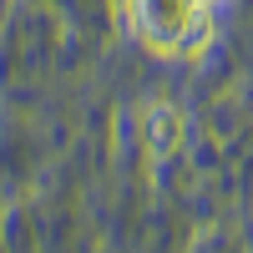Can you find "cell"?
<instances>
[{
	"label": "cell",
	"instance_id": "cell-1",
	"mask_svg": "<svg viewBox=\"0 0 253 253\" xmlns=\"http://www.w3.org/2000/svg\"><path fill=\"white\" fill-rule=\"evenodd\" d=\"M126 20H132V36L147 51H182V36L193 26V15L203 10V0H122Z\"/></svg>",
	"mask_w": 253,
	"mask_h": 253
},
{
	"label": "cell",
	"instance_id": "cell-2",
	"mask_svg": "<svg viewBox=\"0 0 253 253\" xmlns=\"http://www.w3.org/2000/svg\"><path fill=\"white\" fill-rule=\"evenodd\" d=\"M147 147H152V157H172L182 147V112L157 101V107H147Z\"/></svg>",
	"mask_w": 253,
	"mask_h": 253
}]
</instances>
